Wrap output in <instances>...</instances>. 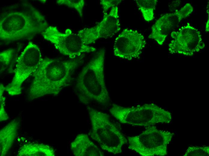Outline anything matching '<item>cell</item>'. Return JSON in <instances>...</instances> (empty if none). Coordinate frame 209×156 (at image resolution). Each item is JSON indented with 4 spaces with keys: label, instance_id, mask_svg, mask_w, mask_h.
<instances>
[{
    "label": "cell",
    "instance_id": "cell-1",
    "mask_svg": "<svg viewBox=\"0 0 209 156\" xmlns=\"http://www.w3.org/2000/svg\"><path fill=\"white\" fill-rule=\"evenodd\" d=\"M80 61L43 58L33 73L28 99L33 100L47 95H56L71 82L72 75Z\"/></svg>",
    "mask_w": 209,
    "mask_h": 156
},
{
    "label": "cell",
    "instance_id": "cell-2",
    "mask_svg": "<svg viewBox=\"0 0 209 156\" xmlns=\"http://www.w3.org/2000/svg\"><path fill=\"white\" fill-rule=\"evenodd\" d=\"M105 53L104 49L99 50L77 77L75 91L80 101L86 105L92 102L103 105L110 102L104 77Z\"/></svg>",
    "mask_w": 209,
    "mask_h": 156
},
{
    "label": "cell",
    "instance_id": "cell-3",
    "mask_svg": "<svg viewBox=\"0 0 209 156\" xmlns=\"http://www.w3.org/2000/svg\"><path fill=\"white\" fill-rule=\"evenodd\" d=\"M44 16L32 6L26 11H12L2 16L0 38L11 42L33 38L48 27Z\"/></svg>",
    "mask_w": 209,
    "mask_h": 156
},
{
    "label": "cell",
    "instance_id": "cell-4",
    "mask_svg": "<svg viewBox=\"0 0 209 156\" xmlns=\"http://www.w3.org/2000/svg\"><path fill=\"white\" fill-rule=\"evenodd\" d=\"M91 123L89 133L103 150L114 154L121 153L128 140L111 121L107 114L87 106Z\"/></svg>",
    "mask_w": 209,
    "mask_h": 156
},
{
    "label": "cell",
    "instance_id": "cell-5",
    "mask_svg": "<svg viewBox=\"0 0 209 156\" xmlns=\"http://www.w3.org/2000/svg\"><path fill=\"white\" fill-rule=\"evenodd\" d=\"M110 112L121 123L136 126H149L168 123L171 118L170 112L153 104L131 107L114 104Z\"/></svg>",
    "mask_w": 209,
    "mask_h": 156
},
{
    "label": "cell",
    "instance_id": "cell-6",
    "mask_svg": "<svg viewBox=\"0 0 209 156\" xmlns=\"http://www.w3.org/2000/svg\"><path fill=\"white\" fill-rule=\"evenodd\" d=\"M172 135L168 131L149 126L139 135L128 137V148L142 156H164Z\"/></svg>",
    "mask_w": 209,
    "mask_h": 156
},
{
    "label": "cell",
    "instance_id": "cell-7",
    "mask_svg": "<svg viewBox=\"0 0 209 156\" xmlns=\"http://www.w3.org/2000/svg\"><path fill=\"white\" fill-rule=\"evenodd\" d=\"M43 58L39 47L29 42L17 58L11 82L5 87L10 96L20 94L23 82L35 71Z\"/></svg>",
    "mask_w": 209,
    "mask_h": 156
},
{
    "label": "cell",
    "instance_id": "cell-8",
    "mask_svg": "<svg viewBox=\"0 0 209 156\" xmlns=\"http://www.w3.org/2000/svg\"><path fill=\"white\" fill-rule=\"evenodd\" d=\"M41 34L44 39L53 44L61 53L71 59L83 53H89L96 50V48L84 44L77 34L73 33L70 29L62 33L56 27L50 26Z\"/></svg>",
    "mask_w": 209,
    "mask_h": 156
},
{
    "label": "cell",
    "instance_id": "cell-9",
    "mask_svg": "<svg viewBox=\"0 0 209 156\" xmlns=\"http://www.w3.org/2000/svg\"><path fill=\"white\" fill-rule=\"evenodd\" d=\"M120 29L118 8L115 6L108 13L104 14L102 19L97 25L81 29L77 34L84 44L89 45L100 38L113 36Z\"/></svg>",
    "mask_w": 209,
    "mask_h": 156
},
{
    "label": "cell",
    "instance_id": "cell-10",
    "mask_svg": "<svg viewBox=\"0 0 209 156\" xmlns=\"http://www.w3.org/2000/svg\"><path fill=\"white\" fill-rule=\"evenodd\" d=\"M144 36L138 31L125 28L115 38L113 53L116 57L128 60L138 58L145 47Z\"/></svg>",
    "mask_w": 209,
    "mask_h": 156
},
{
    "label": "cell",
    "instance_id": "cell-11",
    "mask_svg": "<svg viewBox=\"0 0 209 156\" xmlns=\"http://www.w3.org/2000/svg\"><path fill=\"white\" fill-rule=\"evenodd\" d=\"M180 30L175 40L171 41L169 45V50L171 53L191 55L193 54L192 45L198 44L201 40L200 33L197 30L189 26L184 27Z\"/></svg>",
    "mask_w": 209,
    "mask_h": 156
},
{
    "label": "cell",
    "instance_id": "cell-12",
    "mask_svg": "<svg viewBox=\"0 0 209 156\" xmlns=\"http://www.w3.org/2000/svg\"><path fill=\"white\" fill-rule=\"evenodd\" d=\"M180 21L175 13L166 14L156 21L152 27L148 38L154 39L159 45L163 44L168 31L173 29Z\"/></svg>",
    "mask_w": 209,
    "mask_h": 156
},
{
    "label": "cell",
    "instance_id": "cell-13",
    "mask_svg": "<svg viewBox=\"0 0 209 156\" xmlns=\"http://www.w3.org/2000/svg\"><path fill=\"white\" fill-rule=\"evenodd\" d=\"M70 148L76 156H103V152L85 134H78L70 144Z\"/></svg>",
    "mask_w": 209,
    "mask_h": 156
},
{
    "label": "cell",
    "instance_id": "cell-14",
    "mask_svg": "<svg viewBox=\"0 0 209 156\" xmlns=\"http://www.w3.org/2000/svg\"><path fill=\"white\" fill-rule=\"evenodd\" d=\"M20 120L15 118L1 129L0 132V155L8 153L17 136L20 125Z\"/></svg>",
    "mask_w": 209,
    "mask_h": 156
},
{
    "label": "cell",
    "instance_id": "cell-15",
    "mask_svg": "<svg viewBox=\"0 0 209 156\" xmlns=\"http://www.w3.org/2000/svg\"><path fill=\"white\" fill-rule=\"evenodd\" d=\"M55 151L50 146L43 144L30 143L21 147L18 151L19 156H54Z\"/></svg>",
    "mask_w": 209,
    "mask_h": 156
},
{
    "label": "cell",
    "instance_id": "cell-16",
    "mask_svg": "<svg viewBox=\"0 0 209 156\" xmlns=\"http://www.w3.org/2000/svg\"><path fill=\"white\" fill-rule=\"evenodd\" d=\"M135 2L145 20L148 22L152 20L154 18V10L158 1L156 0H136Z\"/></svg>",
    "mask_w": 209,
    "mask_h": 156
},
{
    "label": "cell",
    "instance_id": "cell-17",
    "mask_svg": "<svg viewBox=\"0 0 209 156\" xmlns=\"http://www.w3.org/2000/svg\"><path fill=\"white\" fill-rule=\"evenodd\" d=\"M15 49L10 48L0 53L1 73L6 69L11 64L15 54Z\"/></svg>",
    "mask_w": 209,
    "mask_h": 156
},
{
    "label": "cell",
    "instance_id": "cell-18",
    "mask_svg": "<svg viewBox=\"0 0 209 156\" xmlns=\"http://www.w3.org/2000/svg\"><path fill=\"white\" fill-rule=\"evenodd\" d=\"M56 3L59 5H64L75 9L82 18L85 1L83 0H58Z\"/></svg>",
    "mask_w": 209,
    "mask_h": 156
},
{
    "label": "cell",
    "instance_id": "cell-19",
    "mask_svg": "<svg viewBox=\"0 0 209 156\" xmlns=\"http://www.w3.org/2000/svg\"><path fill=\"white\" fill-rule=\"evenodd\" d=\"M209 154L208 147H189L186 153V155L206 156Z\"/></svg>",
    "mask_w": 209,
    "mask_h": 156
},
{
    "label": "cell",
    "instance_id": "cell-20",
    "mask_svg": "<svg viewBox=\"0 0 209 156\" xmlns=\"http://www.w3.org/2000/svg\"><path fill=\"white\" fill-rule=\"evenodd\" d=\"M121 1L120 0H101L100 4L102 8L103 14L107 13L108 10L113 7L117 6L121 2Z\"/></svg>",
    "mask_w": 209,
    "mask_h": 156
},
{
    "label": "cell",
    "instance_id": "cell-21",
    "mask_svg": "<svg viewBox=\"0 0 209 156\" xmlns=\"http://www.w3.org/2000/svg\"><path fill=\"white\" fill-rule=\"evenodd\" d=\"M193 10V8L189 3H187L179 11L175 12L180 21L185 18L190 14Z\"/></svg>",
    "mask_w": 209,
    "mask_h": 156
},
{
    "label": "cell",
    "instance_id": "cell-22",
    "mask_svg": "<svg viewBox=\"0 0 209 156\" xmlns=\"http://www.w3.org/2000/svg\"><path fill=\"white\" fill-rule=\"evenodd\" d=\"M3 93H0V121H6L8 119L9 116L5 109V98L3 96Z\"/></svg>",
    "mask_w": 209,
    "mask_h": 156
},
{
    "label": "cell",
    "instance_id": "cell-23",
    "mask_svg": "<svg viewBox=\"0 0 209 156\" xmlns=\"http://www.w3.org/2000/svg\"><path fill=\"white\" fill-rule=\"evenodd\" d=\"M177 35V32H173L171 33V37L172 38H174V39L176 38Z\"/></svg>",
    "mask_w": 209,
    "mask_h": 156
},
{
    "label": "cell",
    "instance_id": "cell-24",
    "mask_svg": "<svg viewBox=\"0 0 209 156\" xmlns=\"http://www.w3.org/2000/svg\"><path fill=\"white\" fill-rule=\"evenodd\" d=\"M209 19L208 20V21L207 22V23L206 25V31L207 32H208L209 31Z\"/></svg>",
    "mask_w": 209,
    "mask_h": 156
}]
</instances>
